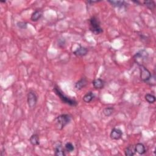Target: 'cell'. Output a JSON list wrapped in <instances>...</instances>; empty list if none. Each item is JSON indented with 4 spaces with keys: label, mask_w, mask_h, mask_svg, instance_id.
<instances>
[{
    "label": "cell",
    "mask_w": 156,
    "mask_h": 156,
    "mask_svg": "<svg viewBox=\"0 0 156 156\" xmlns=\"http://www.w3.org/2000/svg\"><path fill=\"white\" fill-rule=\"evenodd\" d=\"M114 112V108L113 107H108L104 109L102 113L106 117H110L113 114Z\"/></svg>",
    "instance_id": "18"
},
{
    "label": "cell",
    "mask_w": 156,
    "mask_h": 156,
    "mask_svg": "<svg viewBox=\"0 0 156 156\" xmlns=\"http://www.w3.org/2000/svg\"><path fill=\"white\" fill-rule=\"evenodd\" d=\"M98 1H87V3H89V4H93V3H98Z\"/></svg>",
    "instance_id": "23"
},
{
    "label": "cell",
    "mask_w": 156,
    "mask_h": 156,
    "mask_svg": "<svg viewBox=\"0 0 156 156\" xmlns=\"http://www.w3.org/2000/svg\"><path fill=\"white\" fill-rule=\"evenodd\" d=\"M92 84H93L94 88L96 89H102L104 87L105 82L104 80L101 79H94L92 82Z\"/></svg>",
    "instance_id": "10"
},
{
    "label": "cell",
    "mask_w": 156,
    "mask_h": 156,
    "mask_svg": "<svg viewBox=\"0 0 156 156\" xmlns=\"http://www.w3.org/2000/svg\"><path fill=\"white\" fill-rule=\"evenodd\" d=\"M17 26H18L20 29H21V30H25V29L27 28V23L26 22L20 21L17 23Z\"/></svg>",
    "instance_id": "22"
},
{
    "label": "cell",
    "mask_w": 156,
    "mask_h": 156,
    "mask_svg": "<svg viewBox=\"0 0 156 156\" xmlns=\"http://www.w3.org/2000/svg\"><path fill=\"white\" fill-rule=\"evenodd\" d=\"M88 51H89L87 48L82 47V46H80L79 48L73 52V54L78 57H83L87 54Z\"/></svg>",
    "instance_id": "9"
},
{
    "label": "cell",
    "mask_w": 156,
    "mask_h": 156,
    "mask_svg": "<svg viewBox=\"0 0 156 156\" xmlns=\"http://www.w3.org/2000/svg\"><path fill=\"white\" fill-rule=\"evenodd\" d=\"M139 68L141 80L144 82L150 84L152 78L151 73L144 65H139Z\"/></svg>",
    "instance_id": "5"
},
{
    "label": "cell",
    "mask_w": 156,
    "mask_h": 156,
    "mask_svg": "<svg viewBox=\"0 0 156 156\" xmlns=\"http://www.w3.org/2000/svg\"><path fill=\"white\" fill-rule=\"evenodd\" d=\"M88 81L85 78H82L75 84V88L77 90H81L87 85Z\"/></svg>",
    "instance_id": "11"
},
{
    "label": "cell",
    "mask_w": 156,
    "mask_h": 156,
    "mask_svg": "<svg viewBox=\"0 0 156 156\" xmlns=\"http://www.w3.org/2000/svg\"><path fill=\"white\" fill-rule=\"evenodd\" d=\"M149 54L145 49L140 50L134 55V60L137 64L139 65H143L144 63L146 62L148 59Z\"/></svg>",
    "instance_id": "4"
},
{
    "label": "cell",
    "mask_w": 156,
    "mask_h": 156,
    "mask_svg": "<svg viewBox=\"0 0 156 156\" xmlns=\"http://www.w3.org/2000/svg\"><path fill=\"white\" fill-rule=\"evenodd\" d=\"M71 119V115L68 114H62L59 115L55 120L56 128L59 130L63 129L67 125L70 123Z\"/></svg>",
    "instance_id": "3"
},
{
    "label": "cell",
    "mask_w": 156,
    "mask_h": 156,
    "mask_svg": "<svg viewBox=\"0 0 156 156\" xmlns=\"http://www.w3.org/2000/svg\"><path fill=\"white\" fill-rule=\"evenodd\" d=\"M95 94L92 91H89L86 93L83 97V101L86 103H90L92 100L94 99Z\"/></svg>",
    "instance_id": "17"
},
{
    "label": "cell",
    "mask_w": 156,
    "mask_h": 156,
    "mask_svg": "<svg viewBox=\"0 0 156 156\" xmlns=\"http://www.w3.org/2000/svg\"><path fill=\"white\" fill-rule=\"evenodd\" d=\"M113 7L117 8H123L126 7V3L124 1H108Z\"/></svg>",
    "instance_id": "14"
},
{
    "label": "cell",
    "mask_w": 156,
    "mask_h": 156,
    "mask_svg": "<svg viewBox=\"0 0 156 156\" xmlns=\"http://www.w3.org/2000/svg\"><path fill=\"white\" fill-rule=\"evenodd\" d=\"M144 5L150 10H154L155 7V3L154 1H145L143 2Z\"/></svg>",
    "instance_id": "20"
},
{
    "label": "cell",
    "mask_w": 156,
    "mask_h": 156,
    "mask_svg": "<svg viewBox=\"0 0 156 156\" xmlns=\"http://www.w3.org/2000/svg\"><path fill=\"white\" fill-rule=\"evenodd\" d=\"M42 16V12L41 10H37L35 12H34L31 16V20L32 21H37L38 20L40 19Z\"/></svg>",
    "instance_id": "15"
},
{
    "label": "cell",
    "mask_w": 156,
    "mask_h": 156,
    "mask_svg": "<svg viewBox=\"0 0 156 156\" xmlns=\"http://www.w3.org/2000/svg\"><path fill=\"white\" fill-rule=\"evenodd\" d=\"M38 101V98L35 92L33 91H29L27 96V102L29 107L32 109L36 107Z\"/></svg>",
    "instance_id": "6"
},
{
    "label": "cell",
    "mask_w": 156,
    "mask_h": 156,
    "mask_svg": "<svg viewBox=\"0 0 156 156\" xmlns=\"http://www.w3.org/2000/svg\"><path fill=\"white\" fill-rule=\"evenodd\" d=\"M135 145H133V144L126 147L124 149V154L126 156H133L135 154Z\"/></svg>",
    "instance_id": "13"
},
{
    "label": "cell",
    "mask_w": 156,
    "mask_h": 156,
    "mask_svg": "<svg viewBox=\"0 0 156 156\" xmlns=\"http://www.w3.org/2000/svg\"><path fill=\"white\" fill-rule=\"evenodd\" d=\"M65 149L66 152L70 153L74 151V146L73 145V144L70 143V142H67L65 144Z\"/></svg>",
    "instance_id": "19"
},
{
    "label": "cell",
    "mask_w": 156,
    "mask_h": 156,
    "mask_svg": "<svg viewBox=\"0 0 156 156\" xmlns=\"http://www.w3.org/2000/svg\"><path fill=\"white\" fill-rule=\"evenodd\" d=\"M123 131L120 129L118 128H113L111 131V134H110V137L112 138V140H118L121 139V137L123 136Z\"/></svg>",
    "instance_id": "7"
},
{
    "label": "cell",
    "mask_w": 156,
    "mask_h": 156,
    "mask_svg": "<svg viewBox=\"0 0 156 156\" xmlns=\"http://www.w3.org/2000/svg\"><path fill=\"white\" fill-rule=\"evenodd\" d=\"M89 29L90 31L96 36L102 33L103 30L101 26V23L97 16H93L90 19Z\"/></svg>",
    "instance_id": "1"
},
{
    "label": "cell",
    "mask_w": 156,
    "mask_h": 156,
    "mask_svg": "<svg viewBox=\"0 0 156 156\" xmlns=\"http://www.w3.org/2000/svg\"><path fill=\"white\" fill-rule=\"evenodd\" d=\"M145 100L149 104H153L155 101V97L152 94L148 93L145 95Z\"/></svg>",
    "instance_id": "21"
},
{
    "label": "cell",
    "mask_w": 156,
    "mask_h": 156,
    "mask_svg": "<svg viewBox=\"0 0 156 156\" xmlns=\"http://www.w3.org/2000/svg\"><path fill=\"white\" fill-rule=\"evenodd\" d=\"M30 142L33 146H37L40 144V138L37 134H34L31 135L30 138Z\"/></svg>",
    "instance_id": "16"
},
{
    "label": "cell",
    "mask_w": 156,
    "mask_h": 156,
    "mask_svg": "<svg viewBox=\"0 0 156 156\" xmlns=\"http://www.w3.org/2000/svg\"><path fill=\"white\" fill-rule=\"evenodd\" d=\"M53 90L55 92V93L59 97L60 100L63 103L73 107H76L78 105V102L76 100L66 96L58 87H54Z\"/></svg>",
    "instance_id": "2"
},
{
    "label": "cell",
    "mask_w": 156,
    "mask_h": 156,
    "mask_svg": "<svg viewBox=\"0 0 156 156\" xmlns=\"http://www.w3.org/2000/svg\"><path fill=\"white\" fill-rule=\"evenodd\" d=\"M135 149L136 153H137L138 154H139L140 155L145 154L146 152L145 146H144L143 143H138L135 144Z\"/></svg>",
    "instance_id": "12"
},
{
    "label": "cell",
    "mask_w": 156,
    "mask_h": 156,
    "mask_svg": "<svg viewBox=\"0 0 156 156\" xmlns=\"http://www.w3.org/2000/svg\"><path fill=\"white\" fill-rule=\"evenodd\" d=\"M54 155L56 156H65L66 155V151L63 148L62 143H59L54 148Z\"/></svg>",
    "instance_id": "8"
}]
</instances>
